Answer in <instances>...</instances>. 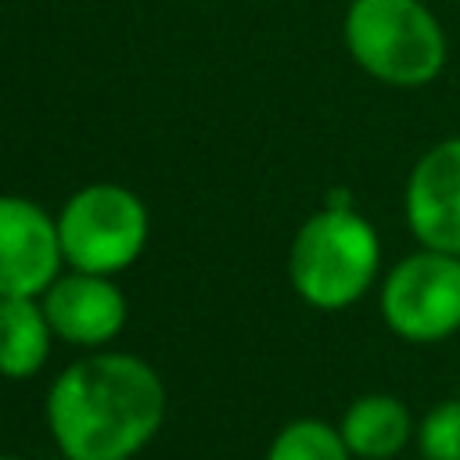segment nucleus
I'll return each instance as SVG.
<instances>
[{
	"label": "nucleus",
	"instance_id": "nucleus-1",
	"mask_svg": "<svg viewBox=\"0 0 460 460\" xmlns=\"http://www.w3.org/2000/svg\"><path fill=\"white\" fill-rule=\"evenodd\" d=\"M47 431L65 460H133L165 420V385L129 352H90L47 388Z\"/></svg>",
	"mask_w": 460,
	"mask_h": 460
},
{
	"label": "nucleus",
	"instance_id": "nucleus-2",
	"mask_svg": "<svg viewBox=\"0 0 460 460\" xmlns=\"http://www.w3.org/2000/svg\"><path fill=\"white\" fill-rule=\"evenodd\" d=\"M381 273V237L352 205H323L291 241L288 277L295 295L323 313L356 305Z\"/></svg>",
	"mask_w": 460,
	"mask_h": 460
},
{
	"label": "nucleus",
	"instance_id": "nucleus-3",
	"mask_svg": "<svg viewBox=\"0 0 460 460\" xmlns=\"http://www.w3.org/2000/svg\"><path fill=\"white\" fill-rule=\"evenodd\" d=\"M341 36L349 58L395 90L431 86L449 61L446 29L424 0H352Z\"/></svg>",
	"mask_w": 460,
	"mask_h": 460
},
{
	"label": "nucleus",
	"instance_id": "nucleus-4",
	"mask_svg": "<svg viewBox=\"0 0 460 460\" xmlns=\"http://www.w3.org/2000/svg\"><path fill=\"white\" fill-rule=\"evenodd\" d=\"M65 266L79 273H122L147 244V205L119 183L79 187L58 212Z\"/></svg>",
	"mask_w": 460,
	"mask_h": 460
},
{
	"label": "nucleus",
	"instance_id": "nucleus-5",
	"mask_svg": "<svg viewBox=\"0 0 460 460\" xmlns=\"http://www.w3.org/2000/svg\"><path fill=\"white\" fill-rule=\"evenodd\" d=\"M385 327L410 345H435L460 331V259L417 248L402 255L377 288Z\"/></svg>",
	"mask_w": 460,
	"mask_h": 460
},
{
	"label": "nucleus",
	"instance_id": "nucleus-6",
	"mask_svg": "<svg viewBox=\"0 0 460 460\" xmlns=\"http://www.w3.org/2000/svg\"><path fill=\"white\" fill-rule=\"evenodd\" d=\"M61 266L58 219L22 194H0V298H40Z\"/></svg>",
	"mask_w": 460,
	"mask_h": 460
},
{
	"label": "nucleus",
	"instance_id": "nucleus-7",
	"mask_svg": "<svg viewBox=\"0 0 460 460\" xmlns=\"http://www.w3.org/2000/svg\"><path fill=\"white\" fill-rule=\"evenodd\" d=\"M402 216L420 248L460 259V133L435 140L410 169Z\"/></svg>",
	"mask_w": 460,
	"mask_h": 460
},
{
	"label": "nucleus",
	"instance_id": "nucleus-8",
	"mask_svg": "<svg viewBox=\"0 0 460 460\" xmlns=\"http://www.w3.org/2000/svg\"><path fill=\"white\" fill-rule=\"evenodd\" d=\"M40 305L50 320L54 338L83 349H101L126 327V295L111 277L101 273H61L43 295Z\"/></svg>",
	"mask_w": 460,
	"mask_h": 460
},
{
	"label": "nucleus",
	"instance_id": "nucleus-9",
	"mask_svg": "<svg viewBox=\"0 0 460 460\" xmlns=\"http://www.w3.org/2000/svg\"><path fill=\"white\" fill-rule=\"evenodd\" d=\"M352 460H395L417 435V420L399 395L367 392L352 399L338 420Z\"/></svg>",
	"mask_w": 460,
	"mask_h": 460
},
{
	"label": "nucleus",
	"instance_id": "nucleus-10",
	"mask_svg": "<svg viewBox=\"0 0 460 460\" xmlns=\"http://www.w3.org/2000/svg\"><path fill=\"white\" fill-rule=\"evenodd\" d=\"M50 320L40 298H0V377L25 381L50 359Z\"/></svg>",
	"mask_w": 460,
	"mask_h": 460
},
{
	"label": "nucleus",
	"instance_id": "nucleus-11",
	"mask_svg": "<svg viewBox=\"0 0 460 460\" xmlns=\"http://www.w3.org/2000/svg\"><path fill=\"white\" fill-rule=\"evenodd\" d=\"M262 460H352L338 424H327L320 417H298L288 420Z\"/></svg>",
	"mask_w": 460,
	"mask_h": 460
},
{
	"label": "nucleus",
	"instance_id": "nucleus-12",
	"mask_svg": "<svg viewBox=\"0 0 460 460\" xmlns=\"http://www.w3.org/2000/svg\"><path fill=\"white\" fill-rule=\"evenodd\" d=\"M413 438L424 460H460V395L435 402L417 420Z\"/></svg>",
	"mask_w": 460,
	"mask_h": 460
},
{
	"label": "nucleus",
	"instance_id": "nucleus-13",
	"mask_svg": "<svg viewBox=\"0 0 460 460\" xmlns=\"http://www.w3.org/2000/svg\"><path fill=\"white\" fill-rule=\"evenodd\" d=\"M0 460H22V456H0Z\"/></svg>",
	"mask_w": 460,
	"mask_h": 460
}]
</instances>
